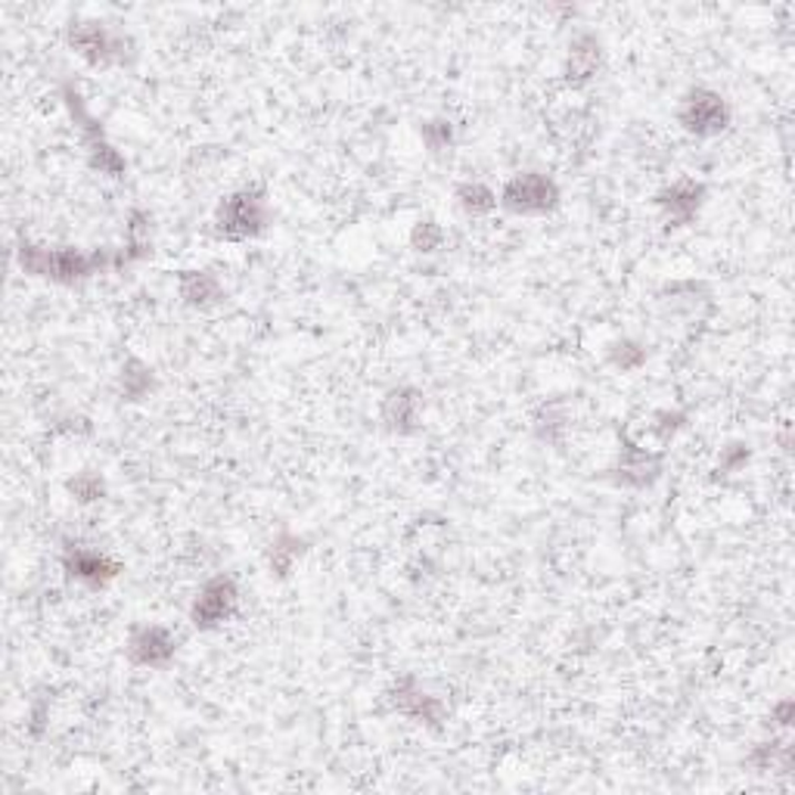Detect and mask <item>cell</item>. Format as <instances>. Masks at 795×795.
<instances>
[{
    "label": "cell",
    "mask_w": 795,
    "mask_h": 795,
    "mask_svg": "<svg viewBox=\"0 0 795 795\" xmlns=\"http://www.w3.org/2000/svg\"><path fill=\"white\" fill-rule=\"evenodd\" d=\"M19 268L32 277H44L53 283H79L106 268H122V258L112 252H81L72 246H34L29 239H22L17 249Z\"/></svg>",
    "instance_id": "cell-1"
},
{
    "label": "cell",
    "mask_w": 795,
    "mask_h": 795,
    "mask_svg": "<svg viewBox=\"0 0 795 795\" xmlns=\"http://www.w3.org/2000/svg\"><path fill=\"white\" fill-rule=\"evenodd\" d=\"M268 227H271V206H268V196L255 187L230 193L215 211V237L227 242L261 237Z\"/></svg>",
    "instance_id": "cell-2"
},
{
    "label": "cell",
    "mask_w": 795,
    "mask_h": 795,
    "mask_svg": "<svg viewBox=\"0 0 795 795\" xmlns=\"http://www.w3.org/2000/svg\"><path fill=\"white\" fill-rule=\"evenodd\" d=\"M63 100L65 106H69V112H72V118H75V125L81 127V137H84V149H87L91 168H96L100 175H110V177L125 175L127 172L125 156L110 144V137H106L103 125H100L94 115L87 112L84 100H81V94L72 87V84H65L63 87Z\"/></svg>",
    "instance_id": "cell-3"
},
{
    "label": "cell",
    "mask_w": 795,
    "mask_h": 795,
    "mask_svg": "<svg viewBox=\"0 0 795 795\" xmlns=\"http://www.w3.org/2000/svg\"><path fill=\"white\" fill-rule=\"evenodd\" d=\"M497 206L507 208L509 215H525V218L550 215L559 206L557 180L541 172H519L504 184Z\"/></svg>",
    "instance_id": "cell-4"
},
{
    "label": "cell",
    "mask_w": 795,
    "mask_h": 795,
    "mask_svg": "<svg viewBox=\"0 0 795 795\" xmlns=\"http://www.w3.org/2000/svg\"><path fill=\"white\" fill-rule=\"evenodd\" d=\"M69 44L84 56V63L94 69H110V65H125L131 53V41L125 34L112 32L110 25L94 22V19H75L69 25Z\"/></svg>",
    "instance_id": "cell-5"
},
{
    "label": "cell",
    "mask_w": 795,
    "mask_h": 795,
    "mask_svg": "<svg viewBox=\"0 0 795 795\" xmlns=\"http://www.w3.org/2000/svg\"><path fill=\"white\" fill-rule=\"evenodd\" d=\"M678 122L693 137H702V141L717 137L731 125V106L712 87H693V91H686L678 106Z\"/></svg>",
    "instance_id": "cell-6"
},
{
    "label": "cell",
    "mask_w": 795,
    "mask_h": 795,
    "mask_svg": "<svg viewBox=\"0 0 795 795\" xmlns=\"http://www.w3.org/2000/svg\"><path fill=\"white\" fill-rule=\"evenodd\" d=\"M239 606V588L234 575H215L208 578L206 585L199 588L196 600L190 606V621L193 628L199 631H215L221 628L224 621H230V616L237 612Z\"/></svg>",
    "instance_id": "cell-7"
},
{
    "label": "cell",
    "mask_w": 795,
    "mask_h": 795,
    "mask_svg": "<svg viewBox=\"0 0 795 795\" xmlns=\"http://www.w3.org/2000/svg\"><path fill=\"white\" fill-rule=\"evenodd\" d=\"M63 572L72 578V581H79L84 588L91 590H103L110 588L112 581L118 578L122 572V566L110 557V554H103V550H96L91 544H81V541H69L63 547Z\"/></svg>",
    "instance_id": "cell-8"
},
{
    "label": "cell",
    "mask_w": 795,
    "mask_h": 795,
    "mask_svg": "<svg viewBox=\"0 0 795 795\" xmlns=\"http://www.w3.org/2000/svg\"><path fill=\"white\" fill-rule=\"evenodd\" d=\"M131 665L141 669H165L177 652V637L165 624H137L131 628L125 643Z\"/></svg>",
    "instance_id": "cell-9"
},
{
    "label": "cell",
    "mask_w": 795,
    "mask_h": 795,
    "mask_svg": "<svg viewBox=\"0 0 795 795\" xmlns=\"http://www.w3.org/2000/svg\"><path fill=\"white\" fill-rule=\"evenodd\" d=\"M389 700H392V709H395L398 715L411 717L416 724L438 727V724L445 721V702L438 700V696H432L430 690L420 684L414 674H404L401 681H395Z\"/></svg>",
    "instance_id": "cell-10"
},
{
    "label": "cell",
    "mask_w": 795,
    "mask_h": 795,
    "mask_svg": "<svg viewBox=\"0 0 795 795\" xmlns=\"http://www.w3.org/2000/svg\"><path fill=\"white\" fill-rule=\"evenodd\" d=\"M702 203H705V184L693 180V177H681V180L669 184L665 190L655 193V206L662 208V215L671 227H684V224L693 221L700 215Z\"/></svg>",
    "instance_id": "cell-11"
},
{
    "label": "cell",
    "mask_w": 795,
    "mask_h": 795,
    "mask_svg": "<svg viewBox=\"0 0 795 795\" xmlns=\"http://www.w3.org/2000/svg\"><path fill=\"white\" fill-rule=\"evenodd\" d=\"M423 392L414 385H398L389 395L382 398V423L398 435H411L420 430V420H423Z\"/></svg>",
    "instance_id": "cell-12"
},
{
    "label": "cell",
    "mask_w": 795,
    "mask_h": 795,
    "mask_svg": "<svg viewBox=\"0 0 795 795\" xmlns=\"http://www.w3.org/2000/svg\"><path fill=\"white\" fill-rule=\"evenodd\" d=\"M616 473H619L621 485L647 488V485H652V482L659 478V473H662V457L647 451V447H640L637 442H631V438H624V442H621Z\"/></svg>",
    "instance_id": "cell-13"
},
{
    "label": "cell",
    "mask_w": 795,
    "mask_h": 795,
    "mask_svg": "<svg viewBox=\"0 0 795 795\" xmlns=\"http://www.w3.org/2000/svg\"><path fill=\"white\" fill-rule=\"evenodd\" d=\"M603 60V48H600V38L597 34H581L575 38L572 48H569V63H566V81L569 84H585L597 75Z\"/></svg>",
    "instance_id": "cell-14"
},
{
    "label": "cell",
    "mask_w": 795,
    "mask_h": 795,
    "mask_svg": "<svg viewBox=\"0 0 795 795\" xmlns=\"http://www.w3.org/2000/svg\"><path fill=\"white\" fill-rule=\"evenodd\" d=\"M177 292L190 308H211L224 299L221 280L211 271H180L177 273Z\"/></svg>",
    "instance_id": "cell-15"
},
{
    "label": "cell",
    "mask_w": 795,
    "mask_h": 795,
    "mask_svg": "<svg viewBox=\"0 0 795 795\" xmlns=\"http://www.w3.org/2000/svg\"><path fill=\"white\" fill-rule=\"evenodd\" d=\"M304 554V541L299 535L292 531H283L280 538H273L271 550H268V566H271V575L277 578H289V572L296 569V562L302 559Z\"/></svg>",
    "instance_id": "cell-16"
},
{
    "label": "cell",
    "mask_w": 795,
    "mask_h": 795,
    "mask_svg": "<svg viewBox=\"0 0 795 795\" xmlns=\"http://www.w3.org/2000/svg\"><path fill=\"white\" fill-rule=\"evenodd\" d=\"M153 389H156V376H153V370H149L144 361L131 358V361L122 366V395H125L127 401H141V398L149 395Z\"/></svg>",
    "instance_id": "cell-17"
},
{
    "label": "cell",
    "mask_w": 795,
    "mask_h": 795,
    "mask_svg": "<svg viewBox=\"0 0 795 795\" xmlns=\"http://www.w3.org/2000/svg\"><path fill=\"white\" fill-rule=\"evenodd\" d=\"M457 203L466 215H488L497 208V193L478 180H466L457 187Z\"/></svg>",
    "instance_id": "cell-18"
},
{
    "label": "cell",
    "mask_w": 795,
    "mask_h": 795,
    "mask_svg": "<svg viewBox=\"0 0 795 795\" xmlns=\"http://www.w3.org/2000/svg\"><path fill=\"white\" fill-rule=\"evenodd\" d=\"M69 494L79 500V504H96V500H103L106 497V478L94 473V469H84L79 473L75 478H69Z\"/></svg>",
    "instance_id": "cell-19"
},
{
    "label": "cell",
    "mask_w": 795,
    "mask_h": 795,
    "mask_svg": "<svg viewBox=\"0 0 795 795\" xmlns=\"http://www.w3.org/2000/svg\"><path fill=\"white\" fill-rule=\"evenodd\" d=\"M789 758H793V752L789 746L783 743V740H774V743H762V746H755V752L748 755V764L755 767V771H774V767H783V771H789Z\"/></svg>",
    "instance_id": "cell-20"
},
{
    "label": "cell",
    "mask_w": 795,
    "mask_h": 795,
    "mask_svg": "<svg viewBox=\"0 0 795 795\" xmlns=\"http://www.w3.org/2000/svg\"><path fill=\"white\" fill-rule=\"evenodd\" d=\"M609 361H612V366H619L624 373H631L637 366L647 364V349L637 345V342H631V339H621V342H616V345L609 349Z\"/></svg>",
    "instance_id": "cell-21"
},
{
    "label": "cell",
    "mask_w": 795,
    "mask_h": 795,
    "mask_svg": "<svg viewBox=\"0 0 795 795\" xmlns=\"http://www.w3.org/2000/svg\"><path fill=\"white\" fill-rule=\"evenodd\" d=\"M445 242V230L438 221H420L411 234V246L416 252H438Z\"/></svg>",
    "instance_id": "cell-22"
},
{
    "label": "cell",
    "mask_w": 795,
    "mask_h": 795,
    "mask_svg": "<svg viewBox=\"0 0 795 795\" xmlns=\"http://www.w3.org/2000/svg\"><path fill=\"white\" fill-rule=\"evenodd\" d=\"M420 134H423V144L430 146L432 153H442V149L454 144V127H451V122H445V118L426 122V125L420 127Z\"/></svg>",
    "instance_id": "cell-23"
},
{
    "label": "cell",
    "mask_w": 795,
    "mask_h": 795,
    "mask_svg": "<svg viewBox=\"0 0 795 795\" xmlns=\"http://www.w3.org/2000/svg\"><path fill=\"white\" fill-rule=\"evenodd\" d=\"M748 463V445H727L721 451V457H717V469L721 473H740L743 466Z\"/></svg>",
    "instance_id": "cell-24"
},
{
    "label": "cell",
    "mask_w": 795,
    "mask_h": 795,
    "mask_svg": "<svg viewBox=\"0 0 795 795\" xmlns=\"http://www.w3.org/2000/svg\"><path fill=\"white\" fill-rule=\"evenodd\" d=\"M655 420H659V423H655V432H659V438H662V442H669L671 435L684 426V414H671V411L655 414Z\"/></svg>",
    "instance_id": "cell-25"
},
{
    "label": "cell",
    "mask_w": 795,
    "mask_h": 795,
    "mask_svg": "<svg viewBox=\"0 0 795 795\" xmlns=\"http://www.w3.org/2000/svg\"><path fill=\"white\" fill-rule=\"evenodd\" d=\"M771 717L777 721L779 727H789V724H793V700L777 702V705L771 709Z\"/></svg>",
    "instance_id": "cell-26"
}]
</instances>
